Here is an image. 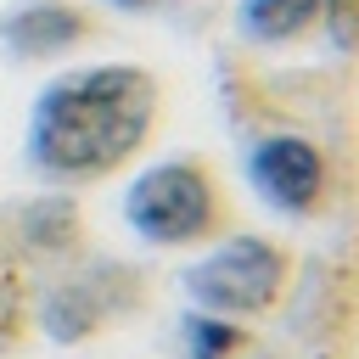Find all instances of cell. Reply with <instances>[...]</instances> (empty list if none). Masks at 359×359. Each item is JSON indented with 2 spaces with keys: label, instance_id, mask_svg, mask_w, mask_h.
Listing matches in <instances>:
<instances>
[{
  "label": "cell",
  "instance_id": "obj_1",
  "mask_svg": "<svg viewBox=\"0 0 359 359\" xmlns=\"http://www.w3.org/2000/svg\"><path fill=\"white\" fill-rule=\"evenodd\" d=\"M163 129V79L140 62H90L56 73L28 107L22 157L56 185H107Z\"/></svg>",
  "mask_w": 359,
  "mask_h": 359
},
{
  "label": "cell",
  "instance_id": "obj_2",
  "mask_svg": "<svg viewBox=\"0 0 359 359\" xmlns=\"http://www.w3.org/2000/svg\"><path fill=\"white\" fill-rule=\"evenodd\" d=\"M123 224L163 252H191L236 230V202L208 151H174L135 168L123 191Z\"/></svg>",
  "mask_w": 359,
  "mask_h": 359
},
{
  "label": "cell",
  "instance_id": "obj_3",
  "mask_svg": "<svg viewBox=\"0 0 359 359\" xmlns=\"http://www.w3.org/2000/svg\"><path fill=\"white\" fill-rule=\"evenodd\" d=\"M292 280H297V247L286 236H269V230H230V236L208 241L180 269L191 309L247 320V325L275 314L286 303Z\"/></svg>",
  "mask_w": 359,
  "mask_h": 359
},
{
  "label": "cell",
  "instance_id": "obj_4",
  "mask_svg": "<svg viewBox=\"0 0 359 359\" xmlns=\"http://www.w3.org/2000/svg\"><path fill=\"white\" fill-rule=\"evenodd\" d=\"M247 185L280 219H320L337 202V168L303 129H269L247 146Z\"/></svg>",
  "mask_w": 359,
  "mask_h": 359
},
{
  "label": "cell",
  "instance_id": "obj_5",
  "mask_svg": "<svg viewBox=\"0 0 359 359\" xmlns=\"http://www.w3.org/2000/svg\"><path fill=\"white\" fill-rule=\"evenodd\" d=\"M146 303V286L129 264H84L79 275H62L39 303V331L62 348H79L135 314Z\"/></svg>",
  "mask_w": 359,
  "mask_h": 359
},
{
  "label": "cell",
  "instance_id": "obj_6",
  "mask_svg": "<svg viewBox=\"0 0 359 359\" xmlns=\"http://www.w3.org/2000/svg\"><path fill=\"white\" fill-rule=\"evenodd\" d=\"M107 34V17L95 0H17L0 11V50L11 62H62Z\"/></svg>",
  "mask_w": 359,
  "mask_h": 359
},
{
  "label": "cell",
  "instance_id": "obj_7",
  "mask_svg": "<svg viewBox=\"0 0 359 359\" xmlns=\"http://www.w3.org/2000/svg\"><path fill=\"white\" fill-rule=\"evenodd\" d=\"M236 28L247 45L292 50L325 28V0H236Z\"/></svg>",
  "mask_w": 359,
  "mask_h": 359
},
{
  "label": "cell",
  "instance_id": "obj_8",
  "mask_svg": "<svg viewBox=\"0 0 359 359\" xmlns=\"http://www.w3.org/2000/svg\"><path fill=\"white\" fill-rule=\"evenodd\" d=\"M17 236L39 258H79L84 252V213H79L73 196L45 191V196H34V202L17 208Z\"/></svg>",
  "mask_w": 359,
  "mask_h": 359
},
{
  "label": "cell",
  "instance_id": "obj_9",
  "mask_svg": "<svg viewBox=\"0 0 359 359\" xmlns=\"http://www.w3.org/2000/svg\"><path fill=\"white\" fill-rule=\"evenodd\" d=\"M174 342H180V353L185 359H241V353H252V325L247 320H224V314H208V309H191V314H180V325H174Z\"/></svg>",
  "mask_w": 359,
  "mask_h": 359
},
{
  "label": "cell",
  "instance_id": "obj_10",
  "mask_svg": "<svg viewBox=\"0 0 359 359\" xmlns=\"http://www.w3.org/2000/svg\"><path fill=\"white\" fill-rule=\"evenodd\" d=\"M112 11H135V17H151V11H163V6H174V0H107Z\"/></svg>",
  "mask_w": 359,
  "mask_h": 359
}]
</instances>
